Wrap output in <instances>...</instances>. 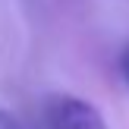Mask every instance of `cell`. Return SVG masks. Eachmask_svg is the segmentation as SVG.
<instances>
[{
	"label": "cell",
	"mask_w": 129,
	"mask_h": 129,
	"mask_svg": "<svg viewBox=\"0 0 129 129\" xmlns=\"http://www.w3.org/2000/svg\"><path fill=\"white\" fill-rule=\"evenodd\" d=\"M47 126L50 129H107L101 110L82 98H54L47 104Z\"/></svg>",
	"instance_id": "1"
},
{
	"label": "cell",
	"mask_w": 129,
	"mask_h": 129,
	"mask_svg": "<svg viewBox=\"0 0 129 129\" xmlns=\"http://www.w3.org/2000/svg\"><path fill=\"white\" fill-rule=\"evenodd\" d=\"M0 129H25V126H22V120H19L16 113L0 110Z\"/></svg>",
	"instance_id": "2"
},
{
	"label": "cell",
	"mask_w": 129,
	"mask_h": 129,
	"mask_svg": "<svg viewBox=\"0 0 129 129\" xmlns=\"http://www.w3.org/2000/svg\"><path fill=\"white\" fill-rule=\"evenodd\" d=\"M120 73H123V79L129 82V47L123 50V57H120Z\"/></svg>",
	"instance_id": "3"
}]
</instances>
